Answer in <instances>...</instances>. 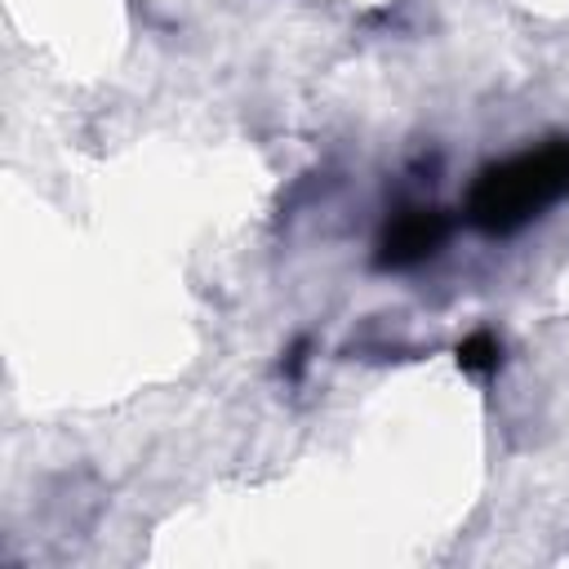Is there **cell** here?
<instances>
[{
  "mask_svg": "<svg viewBox=\"0 0 569 569\" xmlns=\"http://www.w3.org/2000/svg\"><path fill=\"white\" fill-rule=\"evenodd\" d=\"M498 356H502V351H498V338L485 333V329L458 342V365H462L467 373H476V378H480V373H493V369H498Z\"/></svg>",
  "mask_w": 569,
  "mask_h": 569,
  "instance_id": "3957f363",
  "label": "cell"
},
{
  "mask_svg": "<svg viewBox=\"0 0 569 569\" xmlns=\"http://www.w3.org/2000/svg\"><path fill=\"white\" fill-rule=\"evenodd\" d=\"M565 196H569V142H547L538 151L489 164L467 196V218L489 236H511Z\"/></svg>",
  "mask_w": 569,
  "mask_h": 569,
  "instance_id": "6da1fadb",
  "label": "cell"
},
{
  "mask_svg": "<svg viewBox=\"0 0 569 569\" xmlns=\"http://www.w3.org/2000/svg\"><path fill=\"white\" fill-rule=\"evenodd\" d=\"M302 365H307V338H298V342L289 347V360H284V373H289V378H298V373H302Z\"/></svg>",
  "mask_w": 569,
  "mask_h": 569,
  "instance_id": "277c9868",
  "label": "cell"
},
{
  "mask_svg": "<svg viewBox=\"0 0 569 569\" xmlns=\"http://www.w3.org/2000/svg\"><path fill=\"white\" fill-rule=\"evenodd\" d=\"M445 240H449V213L445 209H400L382 227L373 262L382 271H405V267L427 262Z\"/></svg>",
  "mask_w": 569,
  "mask_h": 569,
  "instance_id": "7a4b0ae2",
  "label": "cell"
}]
</instances>
